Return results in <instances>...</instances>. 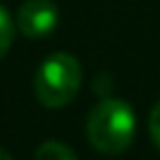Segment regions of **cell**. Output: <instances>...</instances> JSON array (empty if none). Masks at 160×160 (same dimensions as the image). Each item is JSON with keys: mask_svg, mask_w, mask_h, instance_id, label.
Wrapping results in <instances>:
<instances>
[{"mask_svg": "<svg viewBox=\"0 0 160 160\" xmlns=\"http://www.w3.org/2000/svg\"><path fill=\"white\" fill-rule=\"evenodd\" d=\"M59 24V10L52 0H26L17 12V28L26 38H47Z\"/></svg>", "mask_w": 160, "mask_h": 160, "instance_id": "3", "label": "cell"}, {"mask_svg": "<svg viewBox=\"0 0 160 160\" xmlns=\"http://www.w3.org/2000/svg\"><path fill=\"white\" fill-rule=\"evenodd\" d=\"M82 82L80 61L68 52H57L38 66L33 90L45 108H61L75 99Z\"/></svg>", "mask_w": 160, "mask_h": 160, "instance_id": "2", "label": "cell"}, {"mask_svg": "<svg viewBox=\"0 0 160 160\" xmlns=\"http://www.w3.org/2000/svg\"><path fill=\"white\" fill-rule=\"evenodd\" d=\"M0 160H14V158H12V155L7 153L5 148H0Z\"/></svg>", "mask_w": 160, "mask_h": 160, "instance_id": "7", "label": "cell"}, {"mask_svg": "<svg viewBox=\"0 0 160 160\" xmlns=\"http://www.w3.org/2000/svg\"><path fill=\"white\" fill-rule=\"evenodd\" d=\"M12 38H14V24H12L7 10L0 5V59L7 54V50L12 45Z\"/></svg>", "mask_w": 160, "mask_h": 160, "instance_id": "5", "label": "cell"}, {"mask_svg": "<svg viewBox=\"0 0 160 160\" xmlns=\"http://www.w3.org/2000/svg\"><path fill=\"white\" fill-rule=\"evenodd\" d=\"M35 160H78V155L61 141H42L35 148Z\"/></svg>", "mask_w": 160, "mask_h": 160, "instance_id": "4", "label": "cell"}, {"mask_svg": "<svg viewBox=\"0 0 160 160\" xmlns=\"http://www.w3.org/2000/svg\"><path fill=\"white\" fill-rule=\"evenodd\" d=\"M148 134L153 139V144L160 148V101L153 106V111L148 115Z\"/></svg>", "mask_w": 160, "mask_h": 160, "instance_id": "6", "label": "cell"}, {"mask_svg": "<svg viewBox=\"0 0 160 160\" xmlns=\"http://www.w3.org/2000/svg\"><path fill=\"white\" fill-rule=\"evenodd\" d=\"M134 130V111L122 99H101L87 115V141L106 155H118L130 148Z\"/></svg>", "mask_w": 160, "mask_h": 160, "instance_id": "1", "label": "cell"}]
</instances>
